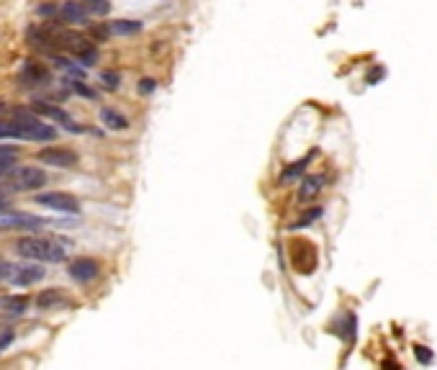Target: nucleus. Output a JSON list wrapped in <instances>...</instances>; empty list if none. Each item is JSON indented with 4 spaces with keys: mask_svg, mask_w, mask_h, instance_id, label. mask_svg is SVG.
Instances as JSON below:
<instances>
[{
    "mask_svg": "<svg viewBox=\"0 0 437 370\" xmlns=\"http://www.w3.org/2000/svg\"><path fill=\"white\" fill-rule=\"evenodd\" d=\"M36 204L44 206V209L57 211V214H80V204H77V198L70 196V193H62V191L39 193Z\"/></svg>",
    "mask_w": 437,
    "mask_h": 370,
    "instance_id": "39448f33",
    "label": "nucleus"
},
{
    "mask_svg": "<svg viewBox=\"0 0 437 370\" xmlns=\"http://www.w3.org/2000/svg\"><path fill=\"white\" fill-rule=\"evenodd\" d=\"M21 85L24 88H39V85H49L51 83V70L44 62H36V59H26L24 67H21L19 75Z\"/></svg>",
    "mask_w": 437,
    "mask_h": 370,
    "instance_id": "423d86ee",
    "label": "nucleus"
},
{
    "mask_svg": "<svg viewBox=\"0 0 437 370\" xmlns=\"http://www.w3.org/2000/svg\"><path fill=\"white\" fill-rule=\"evenodd\" d=\"M101 85L106 90H116V88H119V72H114V70L101 72Z\"/></svg>",
    "mask_w": 437,
    "mask_h": 370,
    "instance_id": "6ab92c4d",
    "label": "nucleus"
},
{
    "mask_svg": "<svg viewBox=\"0 0 437 370\" xmlns=\"http://www.w3.org/2000/svg\"><path fill=\"white\" fill-rule=\"evenodd\" d=\"M31 111L39 116H44V119H51V121H59L64 129H70V131H80V126H77V124L72 121L70 116L64 114L62 109H57V106H49V103H34Z\"/></svg>",
    "mask_w": 437,
    "mask_h": 370,
    "instance_id": "1a4fd4ad",
    "label": "nucleus"
},
{
    "mask_svg": "<svg viewBox=\"0 0 437 370\" xmlns=\"http://www.w3.org/2000/svg\"><path fill=\"white\" fill-rule=\"evenodd\" d=\"M64 83L70 85V88L75 90L77 96H85V98H90V101L96 98V93H93V90H90L88 85H83V83H80V80H75V77H72V80H64Z\"/></svg>",
    "mask_w": 437,
    "mask_h": 370,
    "instance_id": "aec40b11",
    "label": "nucleus"
},
{
    "mask_svg": "<svg viewBox=\"0 0 437 370\" xmlns=\"http://www.w3.org/2000/svg\"><path fill=\"white\" fill-rule=\"evenodd\" d=\"M36 306L41 311H59V309H72L75 301L64 296V291H59V288H46L44 294L36 296Z\"/></svg>",
    "mask_w": 437,
    "mask_h": 370,
    "instance_id": "6e6552de",
    "label": "nucleus"
},
{
    "mask_svg": "<svg viewBox=\"0 0 437 370\" xmlns=\"http://www.w3.org/2000/svg\"><path fill=\"white\" fill-rule=\"evenodd\" d=\"M11 196H13V193L8 191V185L3 183V180H0V206L6 204V201H8V198H11Z\"/></svg>",
    "mask_w": 437,
    "mask_h": 370,
    "instance_id": "393cba45",
    "label": "nucleus"
},
{
    "mask_svg": "<svg viewBox=\"0 0 437 370\" xmlns=\"http://www.w3.org/2000/svg\"><path fill=\"white\" fill-rule=\"evenodd\" d=\"M0 268H3V262H0Z\"/></svg>",
    "mask_w": 437,
    "mask_h": 370,
    "instance_id": "c85d7f7f",
    "label": "nucleus"
},
{
    "mask_svg": "<svg viewBox=\"0 0 437 370\" xmlns=\"http://www.w3.org/2000/svg\"><path fill=\"white\" fill-rule=\"evenodd\" d=\"M139 90H141V93H152V90H154V80H141Z\"/></svg>",
    "mask_w": 437,
    "mask_h": 370,
    "instance_id": "bb28decb",
    "label": "nucleus"
},
{
    "mask_svg": "<svg viewBox=\"0 0 437 370\" xmlns=\"http://www.w3.org/2000/svg\"><path fill=\"white\" fill-rule=\"evenodd\" d=\"M46 275V270L36 262H21V265H13V262H3L0 268V278L11 286H34Z\"/></svg>",
    "mask_w": 437,
    "mask_h": 370,
    "instance_id": "20e7f679",
    "label": "nucleus"
},
{
    "mask_svg": "<svg viewBox=\"0 0 437 370\" xmlns=\"http://www.w3.org/2000/svg\"><path fill=\"white\" fill-rule=\"evenodd\" d=\"M16 252L34 262H64L67 257V247L49 236H24L16 244Z\"/></svg>",
    "mask_w": 437,
    "mask_h": 370,
    "instance_id": "f03ea898",
    "label": "nucleus"
},
{
    "mask_svg": "<svg viewBox=\"0 0 437 370\" xmlns=\"http://www.w3.org/2000/svg\"><path fill=\"white\" fill-rule=\"evenodd\" d=\"M414 355H417V360H419L422 365H430L432 360H435V358H432V350H430V347H424V345H417V347H414Z\"/></svg>",
    "mask_w": 437,
    "mask_h": 370,
    "instance_id": "412c9836",
    "label": "nucleus"
},
{
    "mask_svg": "<svg viewBox=\"0 0 437 370\" xmlns=\"http://www.w3.org/2000/svg\"><path fill=\"white\" fill-rule=\"evenodd\" d=\"M319 216H321V209H319V206H316V209L306 211V214H303V216L298 219V221H296L293 226H291V229H303V226H308V224L316 221V219H319Z\"/></svg>",
    "mask_w": 437,
    "mask_h": 370,
    "instance_id": "a211bd4d",
    "label": "nucleus"
},
{
    "mask_svg": "<svg viewBox=\"0 0 437 370\" xmlns=\"http://www.w3.org/2000/svg\"><path fill=\"white\" fill-rule=\"evenodd\" d=\"M16 160H19V157H0V180L6 178L13 167H16Z\"/></svg>",
    "mask_w": 437,
    "mask_h": 370,
    "instance_id": "4be33fe9",
    "label": "nucleus"
},
{
    "mask_svg": "<svg viewBox=\"0 0 437 370\" xmlns=\"http://www.w3.org/2000/svg\"><path fill=\"white\" fill-rule=\"evenodd\" d=\"M0 226L3 229H41V226H49V221L29 216V214H13V216L0 219Z\"/></svg>",
    "mask_w": 437,
    "mask_h": 370,
    "instance_id": "9d476101",
    "label": "nucleus"
},
{
    "mask_svg": "<svg viewBox=\"0 0 437 370\" xmlns=\"http://www.w3.org/2000/svg\"><path fill=\"white\" fill-rule=\"evenodd\" d=\"M0 157H19V149L11 144H0Z\"/></svg>",
    "mask_w": 437,
    "mask_h": 370,
    "instance_id": "b1692460",
    "label": "nucleus"
},
{
    "mask_svg": "<svg viewBox=\"0 0 437 370\" xmlns=\"http://www.w3.org/2000/svg\"><path fill=\"white\" fill-rule=\"evenodd\" d=\"M59 16H62L67 24H85L88 8H85V3H80V0H67V3L59 8Z\"/></svg>",
    "mask_w": 437,
    "mask_h": 370,
    "instance_id": "f8f14e48",
    "label": "nucleus"
},
{
    "mask_svg": "<svg viewBox=\"0 0 437 370\" xmlns=\"http://www.w3.org/2000/svg\"><path fill=\"white\" fill-rule=\"evenodd\" d=\"M141 31V24L139 21H111L109 24V34L114 36H131V34H139Z\"/></svg>",
    "mask_w": 437,
    "mask_h": 370,
    "instance_id": "4468645a",
    "label": "nucleus"
},
{
    "mask_svg": "<svg viewBox=\"0 0 437 370\" xmlns=\"http://www.w3.org/2000/svg\"><path fill=\"white\" fill-rule=\"evenodd\" d=\"M321 188H324V178H321V175H308V178L301 180V188H298V201H301V204L314 201V198L321 193Z\"/></svg>",
    "mask_w": 437,
    "mask_h": 370,
    "instance_id": "ddd939ff",
    "label": "nucleus"
},
{
    "mask_svg": "<svg viewBox=\"0 0 437 370\" xmlns=\"http://www.w3.org/2000/svg\"><path fill=\"white\" fill-rule=\"evenodd\" d=\"M383 75H386V70H383V67H381V64H378V67H373V70L368 72L366 83H368V85H376V83H378V80H381V77H383Z\"/></svg>",
    "mask_w": 437,
    "mask_h": 370,
    "instance_id": "5701e85b",
    "label": "nucleus"
},
{
    "mask_svg": "<svg viewBox=\"0 0 437 370\" xmlns=\"http://www.w3.org/2000/svg\"><path fill=\"white\" fill-rule=\"evenodd\" d=\"M101 121L109 129H114V131H124V129H129V121L114 109H101Z\"/></svg>",
    "mask_w": 437,
    "mask_h": 370,
    "instance_id": "2eb2a0df",
    "label": "nucleus"
},
{
    "mask_svg": "<svg viewBox=\"0 0 437 370\" xmlns=\"http://www.w3.org/2000/svg\"><path fill=\"white\" fill-rule=\"evenodd\" d=\"M314 154H308V157H303V160H298V162H293V165H288L286 170H283V175H281V183H288V180H296L298 175L306 170V165H308V160H311Z\"/></svg>",
    "mask_w": 437,
    "mask_h": 370,
    "instance_id": "dca6fc26",
    "label": "nucleus"
},
{
    "mask_svg": "<svg viewBox=\"0 0 437 370\" xmlns=\"http://www.w3.org/2000/svg\"><path fill=\"white\" fill-rule=\"evenodd\" d=\"M67 273H70V278H75V281H80V283H88V281H93L98 273H101V268H98V262L96 260H75L67 268Z\"/></svg>",
    "mask_w": 437,
    "mask_h": 370,
    "instance_id": "9b49d317",
    "label": "nucleus"
},
{
    "mask_svg": "<svg viewBox=\"0 0 437 370\" xmlns=\"http://www.w3.org/2000/svg\"><path fill=\"white\" fill-rule=\"evenodd\" d=\"M46 173L39 170V167H13L11 173L6 175V185L11 193H29L39 191L46 185Z\"/></svg>",
    "mask_w": 437,
    "mask_h": 370,
    "instance_id": "7ed1b4c3",
    "label": "nucleus"
},
{
    "mask_svg": "<svg viewBox=\"0 0 437 370\" xmlns=\"http://www.w3.org/2000/svg\"><path fill=\"white\" fill-rule=\"evenodd\" d=\"M3 306H6L11 314H21V311H26V306H29V299H26V296H13V299L3 301Z\"/></svg>",
    "mask_w": 437,
    "mask_h": 370,
    "instance_id": "f3484780",
    "label": "nucleus"
},
{
    "mask_svg": "<svg viewBox=\"0 0 437 370\" xmlns=\"http://www.w3.org/2000/svg\"><path fill=\"white\" fill-rule=\"evenodd\" d=\"M54 136H57V129L36 119V114L29 109H11L8 106L3 119H0V139L51 141Z\"/></svg>",
    "mask_w": 437,
    "mask_h": 370,
    "instance_id": "f257e3e1",
    "label": "nucleus"
},
{
    "mask_svg": "<svg viewBox=\"0 0 437 370\" xmlns=\"http://www.w3.org/2000/svg\"><path fill=\"white\" fill-rule=\"evenodd\" d=\"M381 370H398V363H396V360H391V358H388L383 365H381Z\"/></svg>",
    "mask_w": 437,
    "mask_h": 370,
    "instance_id": "cd10ccee",
    "label": "nucleus"
},
{
    "mask_svg": "<svg viewBox=\"0 0 437 370\" xmlns=\"http://www.w3.org/2000/svg\"><path fill=\"white\" fill-rule=\"evenodd\" d=\"M13 342V332H6V334H0V352L6 350L8 345Z\"/></svg>",
    "mask_w": 437,
    "mask_h": 370,
    "instance_id": "a878e982",
    "label": "nucleus"
},
{
    "mask_svg": "<svg viewBox=\"0 0 437 370\" xmlns=\"http://www.w3.org/2000/svg\"><path fill=\"white\" fill-rule=\"evenodd\" d=\"M36 160L49 167H75L77 154L67 147H44L36 152Z\"/></svg>",
    "mask_w": 437,
    "mask_h": 370,
    "instance_id": "0eeeda50",
    "label": "nucleus"
}]
</instances>
